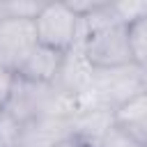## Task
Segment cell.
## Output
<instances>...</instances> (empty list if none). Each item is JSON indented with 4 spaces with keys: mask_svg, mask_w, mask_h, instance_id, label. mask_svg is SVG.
I'll list each match as a JSON object with an SVG mask.
<instances>
[{
    "mask_svg": "<svg viewBox=\"0 0 147 147\" xmlns=\"http://www.w3.org/2000/svg\"><path fill=\"white\" fill-rule=\"evenodd\" d=\"M80 53L90 69H115L133 64L129 46V25L113 5L99 2L80 18Z\"/></svg>",
    "mask_w": 147,
    "mask_h": 147,
    "instance_id": "cell-1",
    "label": "cell"
},
{
    "mask_svg": "<svg viewBox=\"0 0 147 147\" xmlns=\"http://www.w3.org/2000/svg\"><path fill=\"white\" fill-rule=\"evenodd\" d=\"M145 90V71L136 64L115 67V69H92L87 92L94 99V106L106 110H117L138 92Z\"/></svg>",
    "mask_w": 147,
    "mask_h": 147,
    "instance_id": "cell-2",
    "label": "cell"
},
{
    "mask_svg": "<svg viewBox=\"0 0 147 147\" xmlns=\"http://www.w3.org/2000/svg\"><path fill=\"white\" fill-rule=\"evenodd\" d=\"M34 30L39 46L67 55L80 34V16L69 7V2H44L34 16Z\"/></svg>",
    "mask_w": 147,
    "mask_h": 147,
    "instance_id": "cell-3",
    "label": "cell"
},
{
    "mask_svg": "<svg viewBox=\"0 0 147 147\" xmlns=\"http://www.w3.org/2000/svg\"><path fill=\"white\" fill-rule=\"evenodd\" d=\"M39 46L34 21L30 18H0V67L18 76L32 51Z\"/></svg>",
    "mask_w": 147,
    "mask_h": 147,
    "instance_id": "cell-4",
    "label": "cell"
},
{
    "mask_svg": "<svg viewBox=\"0 0 147 147\" xmlns=\"http://www.w3.org/2000/svg\"><path fill=\"white\" fill-rule=\"evenodd\" d=\"M62 64H64L62 53L51 51L46 46H37L16 78L28 80V83H37V85H55L60 78V71H62Z\"/></svg>",
    "mask_w": 147,
    "mask_h": 147,
    "instance_id": "cell-5",
    "label": "cell"
},
{
    "mask_svg": "<svg viewBox=\"0 0 147 147\" xmlns=\"http://www.w3.org/2000/svg\"><path fill=\"white\" fill-rule=\"evenodd\" d=\"M115 124L140 147H147V85L142 92H138L133 99H129L124 106H119L115 113Z\"/></svg>",
    "mask_w": 147,
    "mask_h": 147,
    "instance_id": "cell-6",
    "label": "cell"
},
{
    "mask_svg": "<svg viewBox=\"0 0 147 147\" xmlns=\"http://www.w3.org/2000/svg\"><path fill=\"white\" fill-rule=\"evenodd\" d=\"M126 25H129V46L133 64L147 71V14H140Z\"/></svg>",
    "mask_w": 147,
    "mask_h": 147,
    "instance_id": "cell-7",
    "label": "cell"
},
{
    "mask_svg": "<svg viewBox=\"0 0 147 147\" xmlns=\"http://www.w3.org/2000/svg\"><path fill=\"white\" fill-rule=\"evenodd\" d=\"M85 147H140L136 140H131L117 124H115V119L108 124V126H103L101 131H96L94 136H90L87 140H80Z\"/></svg>",
    "mask_w": 147,
    "mask_h": 147,
    "instance_id": "cell-8",
    "label": "cell"
},
{
    "mask_svg": "<svg viewBox=\"0 0 147 147\" xmlns=\"http://www.w3.org/2000/svg\"><path fill=\"white\" fill-rule=\"evenodd\" d=\"M25 124L9 113L7 108L0 110V147H23Z\"/></svg>",
    "mask_w": 147,
    "mask_h": 147,
    "instance_id": "cell-9",
    "label": "cell"
},
{
    "mask_svg": "<svg viewBox=\"0 0 147 147\" xmlns=\"http://www.w3.org/2000/svg\"><path fill=\"white\" fill-rule=\"evenodd\" d=\"M14 80H16V76L0 67V110L9 103V96H11V90H14Z\"/></svg>",
    "mask_w": 147,
    "mask_h": 147,
    "instance_id": "cell-10",
    "label": "cell"
},
{
    "mask_svg": "<svg viewBox=\"0 0 147 147\" xmlns=\"http://www.w3.org/2000/svg\"><path fill=\"white\" fill-rule=\"evenodd\" d=\"M53 147H85V145H83V142H80V140H78L76 136H67L64 140H60V142H55Z\"/></svg>",
    "mask_w": 147,
    "mask_h": 147,
    "instance_id": "cell-11",
    "label": "cell"
}]
</instances>
